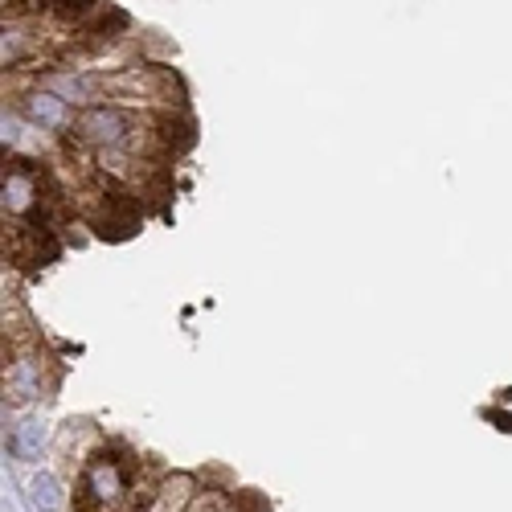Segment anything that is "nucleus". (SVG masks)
I'll return each mask as SVG.
<instances>
[{
    "label": "nucleus",
    "mask_w": 512,
    "mask_h": 512,
    "mask_svg": "<svg viewBox=\"0 0 512 512\" xmlns=\"http://www.w3.org/2000/svg\"><path fill=\"white\" fill-rule=\"evenodd\" d=\"M127 496H132V476H127L123 459L103 451L82 467V480H78V508L82 512H115Z\"/></svg>",
    "instance_id": "f257e3e1"
},
{
    "label": "nucleus",
    "mask_w": 512,
    "mask_h": 512,
    "mask_svg": "<svg viewBox=\"0 0 512 512\" xmlns=\"http://www.w3.org/2000/svg\"><path fill=\"white\" fill-rule=\"evenodd\" d=\"M41 443H46V426H41V422H21L17 431H13V439H9V447H13L17 459H37Z\"/></svg>",
    "instance_id": "423d86ee"
},
{
    "label": "nucleus",
    "mask_w": 512,
    "mask_h": 512,
    "mask_svg": "<svg viewBox=\"0 0 512 512\" xmlns=\"http://www.w3.org/2000/svg\"><path fill=\"white\" fill-rule=\"evenodd\" d=\"M21 115L33 119L41 132H50V136H74V127H78L74 103L62 99L58 91H29L21 99Z\"/></svg>",
    "instance_id": "20e7f679"
},
{
    "label": "nucleus",
    "mask_w": 512,
    "mask_h": 512,
    "mask_svg": "<svg viewBox=\"0 0 512 512\" xmlns=\"http://www.w3.org/2000/svg\"><path fill=\"white\" fill-rule=\"evenodd\" d=\"M46 193H54L46 168H37V160L13 152L5 160V213H13V218H29Z\"/></svg>",
    "instance_id": "f03ea898"
},
{
    "label": "nucleus",
    "mask_w": 512,
    "mask_h": 512,
    "mask_svg": "<svg viewBox=\"0 0 512 512\" xmlns=\"http://www.w3.org/2000/svg\"><path fill=\"white\" fill-rule=\"evenodd\" d=\"M33 504L41 512H58L62 508V484L54 476H37L33 480Z\"/></svg>",
    "instance_id": "0eeeda50"
},
{
    "label": "nucleus",
    "mask_w": 512,
    "mask_h": 512,
    "mask_svg": "<svg viewBox=\"0 0 512 512\" xmlns=\"http://www.w3.org/2000/svg\"><path fill=\"white\" fill-rule=\"evenodd\" d=\"M5 254H9L13 267L33 271V267H46L58 259V242L46 226H13L5 234Z\"/></svg>",
    "instance_id": "7ed1b4c3"
},
{
    "label": "nucleus",
    "mask_w": 512,
    "mask_h": 512,
    "mask_svg": "<svg viewBox=\"0 0 512 512\" xmlns=\"http://www.w3.org/2000/svg\"><path fill=\"white\" fill-rule=\"evenodd\" d=\"M103 0H50V9L58 13V17H66V21H74V17H87L91 9H99Z\"/></svg>",
    "instance_id": "6e6552de"
},
{
    "label": "nucleus",
    "mask_w": 512,
    "mask_h": 512,
    "mask_svg": "<svg viewBox=\"0 0 512 512\" xmlns=\"http://www.w3.org/2000/svg\"><path fill=\"white\" fill-rule=\"evenodd\" d=\"M5 390L13 394V402H33L41 398V361L33 353H21L9 361L5 369Z\"/></svg>",
    "instance_id": "39448f33"
}]
</instances>
